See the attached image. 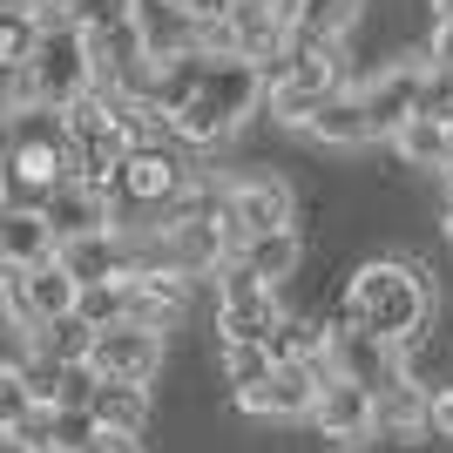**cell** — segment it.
Wrapping results in <instances>:
<instances>
[{
    "label": "cell",
    "mask_w": 453,
    "mask_h": 453,
    "mask_svg": "<svg viewBox=\"0 0 453 453\" xmlns=\"http://www.w3.org/2000/svg\"><path fill=\"white\" fill-rule=\"evenodd\" d=\"M257 102H265V68H257V61L210 55L196 95L170 115V135L183 142V150H217V142H230V135L257 115Z\"/></svg>",
    "instance_id": "cell-1"
},
{
    "label": "cell",
    "mask_w": 453,
    "mask_h": 453,
    "mask_svg": "<svg viewBox=\"0 0 453 453\" xmlns=\"http://www.w3.org/2000/svg\"><path fill=\"white\" fill-rule=\"evenodd\" d=\"M426 311H434V291L399 257H372L359 278L345 284V319L359 325V332H372V339H386V345H413Z\"/></svg>",
    "instance_id": "cell-2"
},
{
    "label": "cell",
    "mask_w": 453,
    "mask_h": 453,
    "mask_svg": "<svg viewBox=\"0 0 453 453\" xmlns=\"http://www.w3.org/2000/svg\"><path fill=\"white\" fill-rule=\"evenodd\" d=\"M345 88L339 75V48H325V41H298L291 35V48L278 55V68H265V102L278 122H311V115L332 102V95Z\"/></svg>",
    "instance_id": "cell-3"
},
{
    "label": "cell",
    "mask_w": 453,
    "mask_h": 453,
    "mask_svg": "<svg viewBox=\"0 0 453 453\" xmlns=\"http://www.w3.org/2000/svg\"><path fill=\"white\" fill-rule=\"evenodd\" d=\"M278 325H284L278 291L230 257V265L217 271V332H224V345H271Z\"/></svg>",
    "instance_id": "cell-4"
},
{
    "label": "cell",
    "mask_w": 453,
    "mask_h": 453,
    "mask_svg": "<svg viewBox=\"0 0 453 453\" xmlns=\"http://www.w3.org/2000/svg\"><path fill=\"white\" fill-rule=\"evenodd\" d=\"M27 88H35L41 109H75L81 95L95 88V55H88V35L81 27H55V35H41L35 61H27Z\"/></svg>",
    "instance_id": "cell-5"
},
{
    "label": "cell",
    "mask_w": 453,
    "mask_h": 453,
    "mask_svg": "<svg viewBox=\"0 0 453 453\" xmlns=\"http://www.w3.org/2000/svg\"><path fill=\"white\" fill-rule=\"evenodd\" d=\"M426 81H434L426 55L419 61H393V68H379L372 81H359L352 95H359V109H365V129L372 135H399L419 115V102H426Z\"/></svg>",
    "instance_id": "cell-6"
},
{
    "label": "cell",
    "mask_w": 453,
    "mask_h": 453,
    "mask_svg": "<svg viewBox=\"0 0 453 453\" xmlns=\"http://www.w3.org/2000/svg\"><path fill=\"white\" fill-rule=\"evenodd\" d=\"M88 372L102 379V386H150V379L163 372V332H142V325H109V332H95Z\"/></svg>",
    "instance_id": "cell-7"
},
{
    "label": "cell",
    "mask_w": 453,
    "mask_h": 453,
    "mask_svg": "<svg viewBox=\"0 0 453 453\" xmlns=\"http://www.w3.org/2000/svg\"><path fill=\"white\" fill-rule=\"evenodd\" d=\"M224 230H230L237 250L257 244V237H271V230H291V189H284L278 176H244V183H230Z\"/></svg>",
    "instance_id": "cell-8"
},
{
    "label": "cell",
    "mask_w": 453,
    "mask_h": 453,
    "mask_svg": "<svg viewBox=\"0 0 453 453\" xmlns=\"http://www.w3.org/2000/svg\"><path fill=\"white\" fill-rule=\"evenodd\" d=\"M325 365H332V379H352V386L379 393V386L399 379V345L372 339V332H359L345 319V325H325Z\"/></svg>",
    "instance_id": "cell-9"
},
{
    "label": "cell",
    "mask_w": 453,
    "mask_h": 453,
    "mask_svg": "<svg viewBox=\"0 0 453 453\" xmlns=\"http://www.w3.org/2000/svg\"><path fill=\"white\" fill-rule=\"evenodd\" d=\"M7 304H14V319L27 325V332H41V325H61V319H75V304H81V284L68 278V265H61V257H48V265L20 271V278H7Z\"/></svg>",
    "instance_id": "cell-10"
},
{
    "label": "cell",
    "mask_w": 453,
    "mask_h": 453,
    "mask_svg": "<svg viewBox=\"0 0 453 453\" xmlns=\"http://www.w3.org/2000/svg\"><path fill=\"white\" fill-rule=\"evenodd\" d=\"M41 224L55 230V244H81V237H102V230H115V203L102 183H61L41 196Z\"/></svg>",
    "instance_id": "cell-11"
},
{
    "label": "cell",
    "mask_w": 453,
    "mask_h": 453,
    "mask_svg": "<svg viewBox=\"0 0 453 453\" xmlns=\"http://www.w3.org/2000/svg\"><path fill=\"white\" fill-rule=\"evenodd\" d=\"M311 426H319V440H332V447H372V393L365 386H352V379H325L319 386V406H311Z\"/></svg>",
    "instance_id": "cell-12"
},
{
    "label": "cell",
    "mask_w": 453,
    "mask_h": 453,
    "mask_svg": "<svg viewBox=\"0 0 453 453\" xmlns=\"http://www.w3.org/2000/svg\"><path fill=\"white\" fill-rule=\"evenodd\" d=\"M135 41L142 55L163 68V61H183V55H203V20H189L176 0H135Z\"/></svg>",
    "instance_id": "cell-13"
},
{
    "label": "cell",
    "mask_w": 453,
    "mask_h": 453,
    "mask_svg": "<svg viewBox=\"0 0 453 453\" xmlns=\"http://www.w3.org/2000/svg\"><path fill=\"white\" fill-rule=\"evenodd\" d=\"M122 298H129L122 325L170 332V325L183 319V304H189V278L183 271H129V278H122Z\"/></svg>",
    "instance_id": "cell-14"
},
{
    "label": "cell",
    "mask_w": 453,
    "mask_h": 453,
    "mask_svg": "<svg viewBox=\"0 0 453 453\" xmlns=\"http://www.w3.org/2000/svg\"><path fill=\"white\" fill-rule=\"evenodd\" d=\"M319 386H325V379L311 372V365H278L257 393H237V406H244L250 419H311Z\"/></svg>",
    "instance_id": "cell-15"
},
{
    "label": "cell",
    "mask_w": 453,
    "mask_h": 453,
    "mask_svg": "<svg viewBox=\"0 0 453 453\" xmlns=\"http://www.w3.org/2000/svg\"><path fill=\"white\" fill-rule=\"evenodd\" d=\"M55 230L41 224V210H14L0 203V278H20V271H35L55 257Z\"/></svg>",
    "instance_id": "cell-16"
},
{
    "label": "cell",
    "mask_w": 453,
    "mask_h": 453,
    "mask_svg": "<svg viewBox=\"0 0 453 453\" xmlns=\"http://www.w3.org/2000/svg\"><path fill=\"white\" fill-rule=\"evenodd\" d=\"M426 386H413V379L399 372L393 386H379L372 393V434L379 440H426Z\"/></svg>",
    "instance_id": "cell-17"
},
{
    "label": "cell",
    "mask_w": 453,
    "mask_h": 453,
    "mask_svg": "<svg viewBox=\"0 0 453 453\" xmlns=\"http://www.w3.org/2000/svg\"><path fill=\"white\" fill-rule=\"evenodd\" d=\"M88 419L102 440H135L150 426V386H95L88 393Z\"/></svg>",
    "instance_id": "cell-18"
},
{
    "label": "cell",
    "mask_w": 453,
    "mask_h": 453,
    "mask_svg": "<svg viewBox=\"0 0 453 453\" xmlns=\"http://www.w3.org/2000/svg\"><path fill=\"white\" fill-rule=\"evenodd\" d=\"M365 0H291V35L298 41H325V48H339L352 35V20H359Z\"/></svg>",
    "instance_id": "cell-19"
},
{
    "label": "cell",
    "mask_w": 453,
    "mask_h": 453,
    "mask_svg": "<svg viewBox=\"0 0 453 453\" xmlns=\"http://www.w3.org/2000/svg\"><path fill=\"white\" fill-rule=\"evenodd\" d=\"M304 129L319 135V142H332V150H359V142H372V129H365V109H359V95L352 88H339L332 102H325Z\"/></svg>",
    "instance_id": "cell-20"
},
{
    "label": "cell",
    "mask_w": 453,
    "mask_h": 453,
    "mask_svg": "<svg viewBox=\"0 0 453 453\" xmlns=\"http://www.w3.org/2000/svg\"><path fill=\"white\" fill-rule=\"evenodd\" d=\"M393 150L406 156L413 170H447V163H453V129L434 122V115H413V122L393 135Z\"/></svg>",
    "instance_id": "cell-21"
},
{
    "label": "cell",
    "mask_w": 453,
    "mask_h": 453,
    "mask_svg": "<svg viewBox=\"0 0 453 453\" xmlns=\"http://www.w3.org/2000/svg\"><path fill=\"white\" fill-rule=\"evenodd\" d=\"M237 265L257 271V278L278 291V278H291V271H298V237H291V230H271V237H257V244L237 250Z\"/></svg>",
    "instance_id": "cell-22"
},
{
    "label": "cell",
    "mask_w": 453,
    "mask_h": 453,
    "mask_svg": "<svg viewBox=\"0 0 453 453\" xmlns=\"http://www.w3.org/2000/svg\"><path fill=\"white\" fill-rule=\"evenodd\" d=\"M271 372H278L271 345H224V386L230 393H257Z\"/></svg>",
    "instance_id": "cell-23"
},
{
    "label": "cell",
    "mask_w": 453,
    "mask_h": 453,
    "mask_svg": "<svg viewBox=\"0 0 453 453\" xmlns=\"http://www.w3.org/2000/svg\"><path fill=\"white\" fill-rule=\"evenodd\" d=\"M35 413H41V399L27 386V365H0V434H20Z\"/></svg>",
    "instance_id": "cell-24"
},
{
    "label": "cell",
    "mask_w": 453,
    "mask_h": 453,
    "mask_svg": "<svg viewBox=\"0 0 453 453\" xmlns=\"http://www.w3.org/2000/svg\"><path fill=\"white\" fill-rule=\"evenodd\" d=\"M61 7H68V20L81 35H115V27L135 20V0H61Z\"/></svg>",
    "instance_id": "cell-25"
},
{
    "label": "cell",
    "mask_w": 453,
    "mask_h": 453,
    "mask_svg": "<svg viewBox=\"0 0 453 453\" xmlns=\"http://www.w3.org/2000/svg\"><path fill=\"white\" fill-rule=\"evenodd\" d=\"M122 311H129V298H122V278L115 284H88L75 304V319L88 325V332H109V325H122Z\"/></svg>",
    "instance_id": "cell-26"
},
{
    "label": "cell",
    "mask_w": 453,
    "mask_h": 453,
    "mask_svg": "<svg viewBox=\"0 0 453 453\" xmlns=\"http://www.w3.org/2000/svg\"><path fill=\"white\" fill-rule=\"evenodd\" d=\"M35 48H41V27L27 14H20V20H0V68H27Z\"/></svg>",
    "instance_id": "cell-27"
},
{
    "label": "cell",
    "mask_w": 453,
    "mask_h": 453,
    "mask_svg": "<svg viewBox=\"0 0 453 453\" xmlns=\"http://www.w3.org/2000/svg\"><path fill=\"white\" fill-rule=\"evenodd\" d=\"M426 434H434V440H453V386H440V393L426 399Z\"/></svg>",
    "instance_id": "cell-28"
},
{
    "label": "cell",
    "mask_w": 453,
    "mask_h": 453,
    "mask_svg": "<svg viewBox=\"0 0 453 453\" xmlns=\"http://www.w3.org/2000/svg\"><path fill=\"white\" fill-rule=\"evenodd\" d=\"M426 68H434V75H453V20H440V27H434V48H426Z\"/></svg>",
    "instance_id": "cell-29"
},
{
    "label": "cell",
    "mask_w": 453,
    "mask_h": 453,
    "mask_svg": "<svg viewBox=\"0 0 453 453\" xmlns=\"http://www.w3.org/2000/svg\"><path fill=\"white\" fill-rule=\"evenodd\" d=\"M189 20H203V27H217V20H230V0H176Z\"/></svg>",
    "instance_id": "cell-30"
},
{
    "label": "cell",
    "mask_w": 453,
    "mask_h": 453,
    "mask_svg": "<svg viewBox=\"0 0 453 453\" xmlns=\"http://www.w3.org/2000/svg\"><path fill=\"white\" fill-rule=\"evenodd\" d=\"M88 453H135V440H95Z\"/></svg>",
    "instance_id": "cell-31"
},
{
    "label": "cell",
    "mask_w": 453,
    "mask_h": 453,
    "mask_svg": "<svg viewBox=\"0 0 453 453\" xmlns=\"http://www.w3.org/2000/svg\"><path fill=\"white\" fill-rule=\"evenodd\" d=\"M27 7H35V0H0V20H20Z\"/></svg>",
    "instance_id": "cell-32"
},
{
    "label": "cell",
    "mask_w": 453,
    "mask_h": 453,
    "mask_svg": "<svg viewBox=\"0 0 453 453\" xmlns=\"http://www.w3.org/2000/svg\"><path fill=\"white\" fill-rule=\"evenodd\" d=\"M0 453H35V447H27L20 434H0Z\"/></svg>",
    "instance_id": "cell-33"
},
{
    "label": "cell",
    "mask_w": 453,
    "mask_h": 453,
    "mask_svg": "<svg viewBox=\"0 0 453 453\" xmlns=\"http://www.w3.org/2000/svg\"><path fill=\"white\" fill-rule=\"evenodd\" d=\"M447 237H453V183H447Z\"/></svg>",
    "instance_id": "cell-34"
},
{
    "label": "cell",
    "mask_w": 453,
    "mask_h": 453,
    "mask_svg": "<svg viewBox=\"0 0 453 453\" xmlns=\"http://www.w3.org/2000/svg\"><path fill=\"white\" fill-rule=\"evenodd\" d=\"M434 7H440V20H453V0H434Z\"/></svg>",
    "instance_id": "cell-35"
},
{
    "label": "cell",
    "mask_w": 453,
    "mask_h": 453,
    "mask_svg": "<svg viewBox=\"0 0 453 453\" xmlns=\"http://www.w3.org/2000/svg\"><path fill=\"white\" fill-rule=\"evenodd\" d=\"M447 183H453V163H447Z\"/></svg>",
    "instance_id": "cell-36"
}]
</instances>
